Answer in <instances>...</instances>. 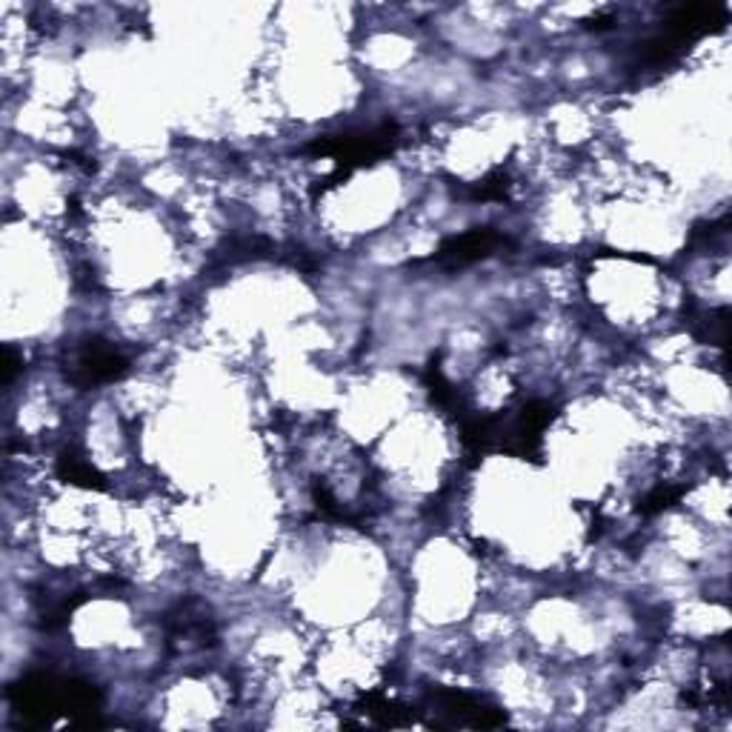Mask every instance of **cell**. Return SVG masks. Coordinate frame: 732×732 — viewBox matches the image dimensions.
Wrapping results in <instances>:
<instances>
[{"label":"cell","mask_w":732,"mask_h":732,"mask_svg":"<svg viewBox=\"0 0 732 732\" xmlns=\"http://www.w3.org/2000/svg\"><path fill=\"white\" fill-rule=\"evenodd\" d=\"M9 701L29 724L43 727L66 716L72 727H101V693L98 686L80 681V678H64L55 672H33L21 678L15 686H9Z\"/></svg>","instance_id":"6da1fadb"},{"label":"cell","mask_w":732,"mask_h":732,"mask_svg":"<svg viewBox=\"0 0 732 732\" xmlns=\"http://www.w3.org/2000/svg\"><path fill=\"white\" fill-rule=\"evenodd\" d=\"M429 724L433 727H475L492 730L506 721V716L487 701L475 698L461 690H433L429 693Z\"/></svg>","instance_id":"7a4b0ae2"},{"label":"cell","mask_w":732,"mask_h":732,"mask_svg":"<svg viewBox=\"0 0 732 732\" xmlns=\"http://www.w3.org/2000/svg\"><path fill=\"white\" fill-rule=\"evenodd\" d=\"M552 421V407L543 401L527 403L512 421H504L498 429V449L510 455L536 458L547 424Z\"/></svg>","instance_id":"3957f363"},{"label":"cell","mask_w":732,"mask_h":732,"mask_svg":"<svg viewBox=\"0 0 732 732\" xmlns=\"http://www.w3.org/2000/svg\"><path fill=\"white\" fill-rule=\"evenodd\" d=\"M124 372H127V358L101 338L87 341L72 363V381L78 386L106 384V381L120 378Z\"/></svg>","instance_id":"277c9868"},{"label":"cell","mask_w":732,"mask_h":732,"mask_svg":"<svg viewBox=\"0 0 732 732\" xmlns=\"http://www.w3.org/2000/svg\"><path fill=\"white\" fill-rule=\"evenodd\" d=\"M506 237L496 229H473V232H464V235L449 237L438 246V253L433 255V264L444 269H461L470 267L475 260L487 258L498 249V246H504Z\"/></svg>","instance_id":"5b68a950"},{"label":"cell","mask_w":732,"mask_h":732,"mask_svg":"<svg viewBox=\"0 0 732 732\" xmlns=\"http://www.w3.org/2000/svg\"><path fill=\"white\" fill-rule=\"evenodd\" d=\"M363 712H367L372 721H378V724L384 727L410 724L412 718H415L412 709H407L403 704H398V701L384 698V695H367V698H363Z\"/></svg>","instance_id":"8992f818"},{"label":"cell","mask_w":732,"mask_h":732,"mask_svg":"<svg viewBox=\"0 0 732 732\" xmlns=\"http://www.w3.org/2000/svg\"><path fill=\"white\" fill-rule=\"evenodd\" d=\"M57 475H61L64 480H72V484H80V487H89V489L106 487L101 475L92 470V464H87V461L78 455L61 458V461H57Z\"/></svg>","instance_id":"52a82bcc"},{"label":"cell","mask_w":732,"mask_h":732,"mask_svg":"<svg viewBox=\"0 0 732 732\" xmlns=\"http://www.w3.org/2000/svg\"><path fill=\"white\" fill-rule=\"evenodd\" d=\"M681 498V489L678 487H655L650 496L641 501V506L638 510L644 512V515H655V512L667 510V506H672Z\"/></svg>","instance_id":"ba28073f"},{"label":"cell","mask_w":732,"mask_h":732,"mask_svg":"<svg viewBox=\"0 0 732 732\" xmlns=\"http://www.w3.org/2000/svg\"><path fill=\"white\" fill-rule=\"evenodd\" d=\"M504 192H506V175L496 172V175H489V178H484L480 183H475L470 195H473L475 201H501Z\"/></svg>","instance_id":"9c48e42d"},{"label":"cell","mask_w":732,"mask_h":732,"mask_svg":"<svg viewBox=\"0 0 732 732\" xmlns=\"http://www.w3.org/2000/svg\"><path fill=\"white\" fill-rule=\"evenodd\" d=\"M3 358H7V361H3V381H12V375H15V370H17V358H15V352H12V349H7V355H3Z\"/></svg>","instance_id":"30bf717a"}]
</instances>
